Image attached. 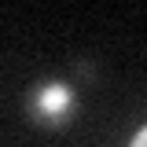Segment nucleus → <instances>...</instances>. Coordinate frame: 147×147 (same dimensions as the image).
<instances>
[{
  "label": "nucleus",
  "mask_w": 147,
  "mask_h": 147,
  "mask_svg": "<svg viewBox=\"0 0 147 147\" xmlns=\"http://www.w3.org/2000/svg\"><path fill=\"white\" fill-rule=\"evenodd\" d=\"M77 110H81V96H77V85L66 77H40L26 92V114L33 125L63 129L77 118Z\"/></svg>",
  "instance_id": "f257e3e1"
},
{
  "label": "nucleus",
  "mask_w": 147,
  "mask_h": 147,
  "mask_svg": "<svg viewBox=\"0 0 147 147\" xmlns=\"http://www.w3.org/2000/svg\"><path fill=\"white\" fill-rule=\"evenodd\" d=\"M74 74H77L81 81H92V77H96V63H92V59H74Z\"/></svg>",
  "instance_id": "f03ea898"
},
{
  "label": "nucleus",
  "mask_w": 147,
  "mask_h": 147,
  "mask_svg": "<svg viewBox=\"0 0 147 147\" xmlns=\"http://www.w3.org/2000/svg\"><path fill=\"white\" fill-rule=\"evenodd\" d=\"M144 140H147V129L144 125L136 129V132H129V144H132V147H144Z\"/></svg>",
  "instance_id": "7ed1b4c3"
}]
</instances>
